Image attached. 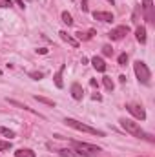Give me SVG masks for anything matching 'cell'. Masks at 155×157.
<instances>
[{"label":"cell","mask_w":155,"mask_h":157,"mask_svg":"<svg viewBox=\"0 0 155 157\" xmlns=\"http://www.w3.org/2000/svg\"><path fill=\"white\" fill-rule=\"evenodd\" d=\"M102 53H104L106 57H112V55H113V49H112V46H102Z\"/></svg>","instance_id":"603a6c76"},{"label":"cell","mask_w":155,"mask_h":157,"mask_svg":"<svg viewBox=\"0 0 155 157\" xmlns=\"http://www.w3.org/2000/svg\"><path fill=\"white\" fill-rule=\"evenodd\" d=\"M128 33H130V28H128V26H117L115 29H112V31L108 33V37L112 40H120V39H124Z\"/></svg>","instance_id":"8992f818"},{"label":"cell","mask_w":155,"mask_h":157,"mask_svg":"<svg viewBox=\"0 0 155 157\" xmlns=\"http://www.w3.org/2000/svg\"><path fill=\"white\" fill-rule=\"evenodd\" d=\"M15 2H17V4H18L20 7H24V0H15Z\"/></svg>","instance_id":"f546056e"},{"label":"cell","mask_w":155,"mask_h":157,"mask_svg":"<svg viewBox=\"0 0 155 157\" xmlns=\"http://www.w3.org/2000/svg\"><path fill=\"white\" fill-rule=\"evenodd\" d=\"M93 35H95V31H93V29H91V31H88V33H77V40H89Z\"/></svg>","instance_id":"ac0fdd59"},{"label":"cell","mask_w":155,"mask_h":157,"mask_svg":"<svg viewBox=\"0 0 155 157\" xmlns=\"http://www.w3.org/2000/svg\"><path fill=\"white\" fill-rule=\"evenodd\" d=\"M62 73H64V66H60V70H59V71L55 73V77H53V80H55V86H57V88H64Z\"/></svg>","instance_id":"5bb4252c"},{"label":"cell","mask_w":155,"mask_h":157,"mask_svg":"<svg viewBox=\"0 0 155 157\" xmlns=\"http://www.w3.org/2000/svg\"><path fill=\"white\" fill-rule=\"evenodd\" d=\"M0 75H2V70H0Z\"/></svg>","instance_id":"1f68e13d"},{"label":"cell","mask_w":155,"mask_h":157,"mask_svg":"<svg viewBox=\"0 0 155 157\" xmlns=\"http://www.w3.org/2000/svg\"><path fill=\"white\" fill-rule=\"evenodd\" d=\"M71 148H73L75 154L82 157H95L102 152V148H99L95 144H89V143H84V141H71Z\"/></svg>","instance_id":"7a4b0ae2"},{"label":"cell","mask_w":155,"mask_h":157,"mask_svg":"<svg viewBox=\"0 0 155 157\" xmlns=\"http://www.w3.org/2000/svg\"><path fill=\"white\" fill-rule=\"evenodd\" d=\"M142 11H144V18L148 22H153L155 13H153V4L152 0H142Z\"/></svg>","instance_id":"52a82bcc"},{"label":"cell","mask_w":155,"mask_h":157,"mask_svg":"<svg viewBox=\"0 0 155 157\" xmlns=\"http://www.w3.org/2000/svg\"><path fill=\"white\" fill-rule=\"evenodd\" d=\"M37 53H40V55H46V53H47V49H44V48H39V49H37Z\"/></svg>","instance_id":"83f0119b"},{"label":"cell","mask_w":155,"mask_h":157,"mask_svg":"<svg viewBox=\"0 0 155 157\" xmlns=\"http://www.w3.org/2000/svg\"><path fill=\"white\" fill-rule=\"evenodd\" d=\"M120 126H122L130 135L139 137V139H146V141L153 143V137H152L150 133H146V132L141 128V124H139V122H133L131 119H120Z\"/></svg>","instance_id":"6da1fadb"},{"label":"cell","mask_w":155,"mask_h":157,"mask_svg":"<svg viewBox=\"0 0 155 157\" xmlns=\"http://www.w3.org/2000/svg\"><path fill=\"white\" fill-rule=\"evenodd\" d=\"M126 110H128V112H130L135 119H139V121H144V119H146V112H144V108H142V106H139V104L128 102V104H126Z\"/></svg>","instance_id":"5b68a950"},{"label":"cell","mask_w":155,"mask_h":157,"mask_svg":"<svg viewBox=\"0 0 155 157\" xmlns=\"http://www.w3.org/2000/svg\"><path fill=\"white\" fill-rule=\"evenodd\" d=\"M11 6H13V2H11V0H0V7H2V9L11 7Z\"/></svg>","instance_id":"484cf974"},{"label":"cell","mask_w":155,"mask_h":157,"mask_svg":"<svg viewBox=\"0 0 155 157\" xmlns=\"http://www.w3.org/2000/svg\"><path fill=\"white\" fill-rule=\"evenodd\" d=\"M135 37H137V40H139L141 44H144V42H146V28H144V26H139V28L135 29Z\"/></svg>","instance_id":"4fadbf2b"},{"label":"cell","mask_w":155,"mask_h":157,"mask_svg":"<svg viewBox=\"0 0 155 157\" xmlns=\"http://www.w3.org/2000/svg\"><path fill=\"white\" fill-rule=\"evenodd\" d=\"M108 2H110V4H113V2H115V0H108Z\"/></svg>","instance_id":"4dcf8cb0"},{"label":"cell","mask_w":155,"mask_h":157,"mask_svg":"<svg viewBox=\"0 0 155 157\" xmlns=\"http://www.w3.org/2000/svg\"><path fill=\"white\" fill-rule=\"evenodd\" d=\"M68 126H71L73 130H78V132H84V133H91V135H97V137H104V132H100V130H97V128H91V126H88V124H82V122H78L77 119H66L64 121Z\"/></svg>","instance_id":"3957f363"},{"label":"cell","mask_w":155,"mask_h":157,"mask_svg":"<svg viewBox=\"0 0 155 157\" xmlns=\"http://www.w3.org/2000/svg\"><path fill=\"white\" fill-rule=\"evenodd\" d=\"M60 18H62V22L70 28V26H73V17L68 13V11H62V15H60Z\"/></svg>","instance_id":"2e32d148"},{"label":"cell","mask_w":155,"mask_h":157,"mask_svg":"<svg viewBox=\"0 0 155 157\" xmlns=\"http://www.w3.org/2000/svg\"><path fill=\"white\" fill-rule=\"evenodd\" d=\"M91 64H93V68H95L97 71H106V62H104L100 57H93V59H91Z\"/></svg>","instance_id":"7c38bea8"},{"label":"cell","mask_w":155,"mask_h":157,"mask_svg":"<svg viewBox=\"0 0 155 157\" xmlns=\"http://www.w3.org/2000/svg\"><path fill=\"white\" fill-rule=\"evenodd\" d=\"M9 148H11V141H0V152L9 150Z\"/></svg>","instance_id":"7402d4cb"},{"label":"cell","mask_w":155,"mask_h":157,"mask_svg":"<svg viewBox=\"0 0 155 157\" xmlns=\"http://www.w3.org/2000/svg\"><path fill=\"white\" fill-rule=\"evenodd\" d=\"M133 71H135V75H137V78H139V82H142V84H150L152 71H150V68L146 66V62L137 60V62L133 64Z\"/></svg>","instance_id":"277c9868"},{"label":"cell","mask_w":155,"mask_h":157,"mask_svg":"<svg viewBox=\"0 0 155 157\" xmlns=\"http://www.w3.org/2000/svg\"><path fill=\"white\" fill-rule=\"evenodd\" d=\"M126 62H128V55H126V53L119 55V64H120V66H126Z\"/></svg>","instance_id":"d4e9b609"},{"label":"cell","mask_w":155,"mask_h":157,"mask_svg":"<svg viewBox=\"0 0 155 157\" xmlns=\"http://www.w3.org/2000/svg\"><path fill=\"white\" fill-rule=\"evenodd\" d=\"M59 154H60L62 157H80L78 154H75V152H73V150H70V148H60V150H59Z\"/></svg>","instance_id":"e0dca14e"},{"label":"cell","mask_w":155,"mask_h":157,"mask_svg":"<svg viewBox=\"0 0 155 157\" xmlns=\"http://www.w3.org/2000/svg\"><path fill=\"white\" fill-rule=\"evenodd\" d=\"M93 18L95 20H102V22H113V13H108V11H95L93 13Z\"/></svg>","instance_id":"ba28073f"},{"label":"cell","mask_w":155,"mask_h":157,"mask_svg":"<svg viewBox=\"0 0 155 157\" xmlns=\"http://www.w3.org/2000/svg\"><path fill=\"white\" fill-rule=\"evenodd\" d=\"M35 99L42 102V104H47V106H55V101H51V99H46V97H39V95H35Z\"/></svg>","instance_id":"44dd1931"},{"label":"cell","mask_w":155,"mask_h":157,"mask_svg":"<svg viewBox=\"0 0 155 157\" xmlns=\"http://www.w3.org/2000/svg\"><path fill=\"white\" fill-rule=\"evenodd\" d=\"M7 102H9L11 106H17V108H20V110H26V112H29V113H33V115H39V117L42 119V115H40L39 112H35V110H31L29 106H26V104H22V102H18V101H13V99L9 101V99H7Z\"/></svg>","instance_id":"30bf717a"},{"label":"cell","mask_w":155,"mask_h":157,"mask_svg":"<svg viewBox=\"0 0 155 157\" xmlns=\"http://www.w3.org/2000/svg\"><path fill=\"white\" fill-rule=\"evenodd\" d=\"M15 157H37V155H35V152L29 150V148H20V150L15 152Z\"/></svg>","instance_id":"9a60e30c"},{"label":"cell","mask_w":155,"mask_h":157,"mask_svg":"<svg viewBox=\"0 0 155 157\" xmlns=\"http://www.w3.org/2000/svg\"><path fill=\"white\" fill-rule=\"evenodd\" d=\"M0 133H2V135H6V137H9V139H13V137H15V132H13V130H9V128H6V126H0Z\"/></svg>","instance_id":"d6986e66"},{"label":"cell","mask_w":155,"mask_h":157,"mask_svg":"<svg viewBox=\"0 0 155 157\" xmlns=\"http://www.w3.org/2000/svg\"><path fill=\"white\" fill-rule=\"evenodd\" d=\"M59 35H60V39L64 40V42H68L71 48H78V40L73 39L71 35H68V31H59Z\"/></svg>","instance_id":"8fae6325"},{"label":"cell","mask_w":155,"mask_h":157,"mask_svg":"<svg viewBox=\"0 0 155 157\" xmlns=\"http://www.w3.org/2000/svg\"><path fill=\"white\" fill-rule=\"evenodd\" d=\"M82 11H88V0H82Z\"/></svg>","instance_id":"4316f807"},{"label":"cell","mask_w":155,"mask_h":157,"mask_svg":"<svg viewBox=\"0 0 155 157\" xmlns=\"http://www.w3.org/2000/svg\"><path fill=\"white\" fill-rule=\"evenodd\" d=\"M102 82H104V88H106L108 91H112V90L115 88V86H113V80H112L110 77H104V78H102Z\"/></svg>","instance_id":"ffe728a7"},{"label":"cell","mask_w":155,"mask_h":157,"mask_svg":"<svg viewBox=\"0 0 155 157\" xmlns=\"http://www.w3.org/2000/svg\"><path fill=\"white\" fill-rule=\"evenodd\" d=\"M29 77L35 78V80H40V78L44 77V73H42V71H31V73H29Z\"/></svg>","instance_id":"cb8c5ba5"},{"label":"cell","mask_w":155,"mask_h":157,"mask_svg":"<svg viewBox=\"0 0 155 157\" xmlns=\"http://www.w3.org/2000/svg\"><path fill=\"white\" fill-rule=\"evenodd\" d=\"M71 97H73L75 101H80V99L84 97V91H82V86H80L78 82H73V84H71Z\"/></svg>","instance_id":"9c48e42d"},{"label":"cell","mask_w":155,"mask_h":157,"mask_svg":"<svg viewBox=\"0 0 155 157\" xmlns=\"http://www.w3.org/2000/svg\"><path fill=\"white\" fill-rule=\"evenodd\" d=\"M100 99H102V97H100L99 93H95V95H93V101H100Z\"/></svg>","instance_id":"f1b7e54d"}]
</instances>
